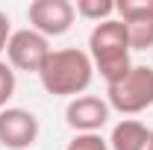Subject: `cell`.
Listing matches in <instances>:
<instances>
[{
    "label": "cell",
    "instance_id": "13",
    "mask_svg": "<svg viewBox=\"0 0 153 150\" xmlns=\"http://www.w3.org/2000/svg\"><path fill=\"white\" fill-rule=\"evenodd\" d=\"M9 38H12V21H9V15H6V12H0V53L6 50Z\"/></svg>",
    "mask_w": 153,
    "mask_h": 150
},
{
    "label": "cell",
    "instance_id": "4",
    "mask_svg": "<svg viewBox=\"0 0 153 150\" xmlns=\"http://www.w3.org/2000/svg\"><path fill=\"white\" fill-rule=\"evenodd\" d=\"M50 53H53L50 38H44L41 33H36L33 27H27V30H12V38H9V44H6V62L12 65V71L38 74Z\"/></svg>",
    "mask_w": 153,
    "mask_h": 150
},
{
    "label": "cell",
    "instance_id": "7",
    "mask_svg": "<svg viewBox=\"0 0 153 150\" xmlns=\"http://www.w3.org/2000/svg\"><path fill=\"white\" fill-rule=\"evenodd\" d=\"M38 118L30 109L6 106L0 112V144L6 150H30L38 141Z\"/></svg>",
    "mask_w": 153,
    "mask_h": 150
},
{
    "label": "cell",
    "instance_id": "6",
    "mask_svg": "<svg viewBox=\"0 0 153 150\" xmlns=\"http://www.w3.org/2000/svg\"><path fill=\"white\" fill-rule=\"evenodd\" d=\"M115 15L127 27L133 50L153 47V0H118Z\"/></svg>",
    "mask_w": 153,
    "mask_h": 150
},
{
    "label": "cell",
    "instance_id": "5",
    "mask_svg": "<svg viewBox=\"0 0 153 150\" xmlns=\"http://www.w3.org/2000/svg\"><path fill=\"white\" fill-rule=\"evenodd\" d=\"M30 27L44 38H59L74 27V3L71 0H33L27 9Z\"/></svg>",
    "mask_w": 153,
    "mask_h": 150
},
{
    "label": "cell",
    "instance_id": "10",
    "mask_svg": "<svg viewBox=\"0 0 153 150\" xmlns=\"http://www.w3.org/2000/svg\"><path fill=\"white\" fill-rule=\"evenodd\" d=\"M74 12L91 24H103L115 15V0H76Z\"/></svg>",
    "mask_w": 153,
    "mask_h": 150
},
{
    "label": "cell",
    "instance_id": "12",
    "mask_svg": "<svg viewBox=\"0 0 153 150\" xmlns=\"http://www.w3.org/2000/svg\"><path fill=\"white\" fill-rule=\"evenodd\" d=\"M15 85H18V79H15L12 65H9V62H0V112H3V109H6V103L12 100Z\"/></svg>",
    "mask_w": 153,
    "mask_h": 150
},
{
    "label": "cell",
    "instance_id": "3",
    "mask_svg": "<svg viewBox=\"0 0 153 150\" xmlns=\"http://www.w3.org/2000/svg\"><path fill=\"white\" fill-rule=\"evenodd\" d=\"M106 103L121 115H141L153 106V68L133 65L115 82H106Z\"/></svg>",
    "mask_w": 153,
    "mask_h": 150
},
{
    "label": "cell",
    "instance_id": "1",
    "mask_svg": "<svg viewBox=\"0 0 153 150\" xmlns=\"http://www.w3.org/2000/svg\"><path fill=\"white\" fill-rule=\"evenodd\" d=\"M41 79V88L53 97H79L85 94V88L91 85L94 79V65L88 50H79V47H62L53 50L47 62L41 65L38 71Z\"/></svg>",
    "mask_w": 153,
    "mask_h": 150
},
{
    "label": "cell",
    "instance_id": "11",
    "mask_svg": "<svg viewBox=\"0 0 153 150\" xmlns=\"http://www.w3.org/2000/svg\"><path fill=\"white\" fill-rule=\"evenodd\" d=\"M65 150H109V141L100 132H85V135H74Z\"/></svg>",
    "mask_w": 153,
    "mask_h": 150
},
{
    "label": "cell",
    "instance_id": "2",
    "mask_svg": "<svg viewBox=\"0 0 153 150\" xmlns=\"http://www.w3.org/2000/svg\"><path fill=\"white\" fill-rule=\"evenodd\" d=\"M130 36L127 27L118 18H109L103 24H94V30L88 33V56L94 71H100V76L106 82H115L118 76H124L133 62H130Z\"/></svg>",
    "mask_w": 153,
    "mask_h": 150
},
{
    "label": "cell",
    "instance_id": "8",
    "mask_svg": "<svg viewBox=\"0 0 153 150\" xmlns=\"http://www.w3.org/2000/svg\"><path fill=\"white\" fill-rule=\"evenodd\" d=\"M109 103L97 94H79L74 100H68L65 106V121L76 135H85V132H100L109 124Z\"/></svg>",
    "mask_w": 153,
    "mask_h": 150
},
{
    "label": "cell",
    "instance_id": "9",
    "mask_svg": "<svg viewBox=\"0 0 153 150\" xmlns=\"http://www.w3.org/2000/svg\"><path fill=\"white\" fill-rule=\"evenodd\" d=\"M109 150H153V127L135 118L118 121L109 135Z\"/></svg>",
    "mask_w": 153,
    "mask_h": 150
}]
</instances>
